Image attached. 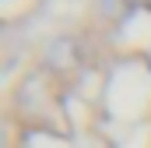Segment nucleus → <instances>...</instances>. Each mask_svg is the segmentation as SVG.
Wrapping results in <instances>:
<instances>
[{
    "mask_svg": "<svg viewBox=\"0 0 151 148\" xmlns=\"http://www.w3.org/2000/svg\"><path fill=\"white\" fill-rule=\"evenodd\" d=\"M74 60H77V53H74V42L70 39H56L49 46V64L53 67H70Z\"/></svg>",
    "mask_w": 151,
    "mask_h": 148,
    "instance_id": "obj_1",
    "label": "nucleus"
},
{
    "mask_svg": "<svg viewBox=\"0 0 151 148\" xmlns=\"http://www.w3.org/2000/svg\"><path fill=\"white\" fill-rule=\"evenodd\" d=\"M130 7H134V0H102V11H106L109 18H123Z\"/></svg>",
    "mask_w": 151,
    "mask_h": 148,
    "instance_id": "obj_2",
    "label": "nucleus"
}]
</instances>
